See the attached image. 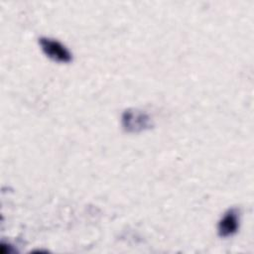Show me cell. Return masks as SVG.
<instances>
[{"mask_svg": "<svg viewBox=\"0 0 254 254\" xmlns=\"http://www.w3.org/2000/svg\"><path fill=\"white\" fill-rule=\"evenodd\" d=\"M39 44L44 54L51 60L58 63H69L72 61L71 53L58 40L41 37L39 39Z\"/></svg>", "mask_w": 254, "mask_h": 254, "instance_id": "2", "label": "cell"}, {"mask_svg": "<svg viewBox=\"0 0 254 254\" xmlns=\"http://www.w3.org/2000/svg\"><path fill=\"white\" fill-rule=\"evenodd\" d=\"M122 126L129 133H139L153 127L151 116L137 108L126 109L121 117Z\"/></svg>", "mask_w": 254, "mask_h": 254, "instance_id": "1", "label": "cell"}, {"mask_svg": "<svg viewBox=\"0 0 254 254\" xmlns=\"http://www.w3.org/2000/svg\"><path fill=\"white\" fill-rule=\"evenodd\" d=\"M239 228V211L237 208H229L218 222L217 230L220 237H229Z\"/></svg>", "mask_w": 254, "mask_h": 254, "instance_id": "3", "label": "cell"}]
</instances>
